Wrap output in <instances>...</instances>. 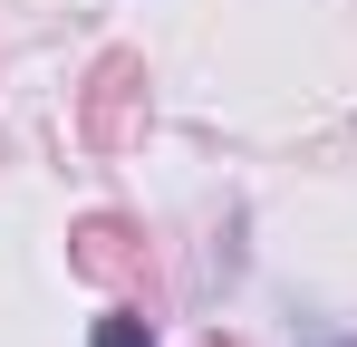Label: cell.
<instances>
[{"label":"cell","mask_w":357,"mask_h":347,"mask_svg":"<svg viewBox=\"0 0 357 347\" xmlns=\"http://www.w3.org/2000/svg\"><path fill=\"white\" fill-rule=\"evenodd\" d=\"M97 347H145V328H135V318H107V338Z\"/></svg>","instance_id":"obj_1"}]
</instances>
